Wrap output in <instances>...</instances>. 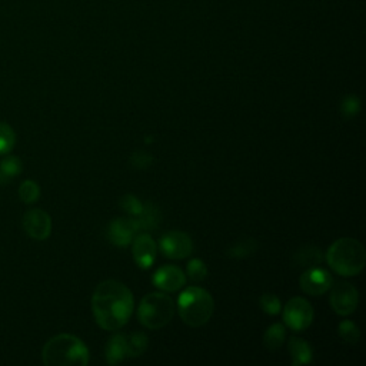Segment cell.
<instances>
[{"mask_svg": "<svg viewBox=\"0 0 366 366\" xmlns=\"http://www.w3.org/2000/svg\"><path fill=\"white\" fill-rule=\"evenodd\" d=\"M134 309L133 295L117 280L99 283L92 297V310L97 325L104 330H117L130 319Z\"/></svg>", "mask_w": 366, "mask_h": 366, "instance_id": "cell-1", "label": "cell"}, {"mask_svg": "<svg viewBox=\"0 0 366 366\" xmlns=\"http://www.w3.org/2000/svg\"><path fill=\"white\" fill-rule=\"evenodd\" d=\"M41 357L47 366H86L89 363V349L79 337L61 333L47 340Z\"/></svg>", "mask_w": 366, "mask_h": 366, "instance_id": "cell-2", "label": "cell"}, {"mask_svg": "<svg viewBox=\"0 0 366 366\" xmlns=\"http://www.w3.org/2000/svg\"><path fill=\"white\" fill-rule=\"evenodd\" d=\"M329 266L340 276L359 274L366 262V252L363 244L352 237L337 239L326 252Z\"/></svg>", "mask_w": 366, "mask_h": 366, "instance_id": "cell-3", "label": "cell"}, {"mask_svg": "<svg viewBox=\"0 0 366 366\" xmlns=\"http://www.w3.org/2000/svg\"><path fill=\"white\" fill-rule=\"evenodd\" d=\"M214 302L212 295L197 286L186 287L177 299V310L182 320L193 327L209 322L213 315Z\"/></svg>", "mask_w": 366, "mask_h": 366, "instance_id": "cell-4", "label": "cell"}, {"mask_svg": "<svg viewBox=\"0 0 366 366\" xmlns=\"http://www.w3.org/2000/svg\"><path fill=\"white\" fill-rule=\"evenodd\" d=\"M174 313L172 297L164 293L153 292L146 295L139 305L137 316L140 323L149 329H160L166 326Z\"/></svg>", "mask_w": 366, "mask_h": 366, "instance_id": "cell-5", "label": "cell"}, {"mask_svg": "<svg viewBox=\"0 0 366 366\" xmlns=\"http://www.w3.org/2000/svg\"><path fill=\"white\" fill-rule=\"evenodd\" d=\"M283 320L295 332L307 329L313 320L312 305L303 297H292L283 309Z\"/></svg>", "mask_w": 366, "mask_h": 366, "instance_id": "cell-6", "label": "cell"}, {"mask_svg": "<svg viewBox=\"0 0 366 366\" xmlns=\"http://www.w3.org/2000/svg\"><path fill=\"white\" fill-rule=\"evenodd\" d=\"M359 302V293L349 282H340L333 286L330 292V306L342 316H347L356 310Z\"/></svg>", "mask_w": 366, "mask_h": 366, "instance_id": "cell-7", "label": "cell"}, {"mask_svg": "<svg viewBox=\"0 0 366 366\" xmlns=\"http://www.w3.org/2000/svg\"><path fill=\"white\" fill-rule=\"evenodd\" d=\"M160 250L170 259H183L192 253L193 243L187 233L180 230H172L162 236L159 242Z\"/></svg>", "mask_w": 366, "mask_h": 366, "instance_id": "cell-8", "label": "cell"}, {"mask_svg": "<svg viewBox=\"0 0 366 366\" xmlns=\"http://www.w3.org/2000/svg\"><path fill=\"white\" fill-rule=\"evenodd\" d=\"M23 229L34 240H46L51 233V219L41 209H30L23 216Z\"/></svg>", "mask_w": 366, "mask_h": 366, "instance_id": "cell-9", "label": "cell"}, {"mask_svg": "<svg viewBox=\"0 0 366 366\" xmlns=\"http://www.w3.org/2000/svg\"><path fill=\"white\" fill-rule=\"evenodd\" d=\"M300 287L310 296H320L332 287V276L322 267H310L300 276Z\"/></svg>", "mask_w": 366, "mask_h": 366, "instance_id": "cell-10", "label": "cell"}, {"mask_svg": "<svg viewBox=\"0 0 366 366\" xmlns=\"http://www.w3.org/2000/svg\"><path fill=\"white\" fill-rule=\"evenodd\" d=\"M137 232H139V226L133 216L117 217L110 222L107 227V237L113 244L119 247H124L132 243Z\"/></svg>", "mask_w": 366, "mask_h": 366, "instance_id": "cell-11", "label": "cell"}, {"mask_svg": "<svg viewBox=\"0 0 366 366\" xmlns=\"http://www.w3.org/2000/svg\"><path fill=\"white\" fill-rule=\"evenodd\" d=\"M157 256V246L149 233L133 237V259L140 269H149Z\"/></svg>", "mask_w": 366, "mask_h": 366, "instance_id": "cell-12", "label": "cell"}, {"mask_svg": "<svg viewBox=\"0 0 366 366\" xmlns=\"http://www.w3.org/2000/svg\"><path fill=\"white\" fill-rule=\"evenodd\" d=\"M152 283L156 287H159L160 290L174 292V290H179L180 287H183V285L186 283V277L179 267L167 264V266L159 267L154 272V274L152 277Z\"/></svg>", "mask_w": 366, "mask_h": 366, "instance_id": "cell-13", "label": "cell"}, {"mask_svg": "<svg viewBox=\"0 0 366 366\" xmlns=\"http://www.w3.org/2000/svg\"><path fill=\"white\" fill-rule=\"evenodd\" d=\"M287 347L292 356V365L299 366V365H307L312 362V356H313L312 347L305 339L292 336L289 339Z\"/></svg>", "mask_w": 366, "mask_h": 366, "instance_id": "cell-14", "label": "cell"}, {"mask_svg": "<svg viewBox=\"0 0 366 366\" xmlns=\"http://www.w3.org/2000/svg\"><path fill=\"white\" fill-rule=\"evenodd\" d=\"M127 356L126 336L117 333L112 336L106 345V360L109 365L120 363Z\"/></svg>", "mask_w": 366, "mask_h": 366, "instance_id": "cell-15", "label": "cell"}, {"mask_svg": "<svg viewBox=\"0 0 366 366\" xmlns=\"http://www.w3.org/2000/svg\"><path fill=\"white\" fill-rule=\"evenodd\" d=\"M134 219L137 222L139 230H153L160 222V212L156 204H153L152 202H146L143 203L142 212L134 216Z\"/></svg>", "mask_w": 366, "mask_h": 366, "instance_id": "cell-16", "label": "cell"}, {"mask_svg": "<svg viewBox=\"0 0 366 366\" xmlns=\"http://www.w3.org/2000/svg\"><path fill=\"white\" fill-rule=\"evenodd\" d=\"M21 169L23 164L17 156L6 154V157L0 162V184L10 183L21 173Z\"/></svg>", "mask_w": 366, "mask_h": 366, "instance_id": "cell-17", "label": "cell"}, {"mask_svg": "<svg viewBox=\"0 0 366 366\" xmlns=\"http://www.w3.org/2000/svg\"><path fill=\"white\" fill-rule=\"evenodd\" d=\"M285 337H286L285 326L282 323H273L267 327V330L263 335V345L269 350L274 352V350L282 347V345L285 342Z\"/></svg>", "mask_w": 366, "mask_h": 366, "instance_id": "cell-18", "label": "cell"}, {"mask_svg": "<svg viewBox=\"0 0 366 366\" xmlns=\"http://www.w3.org/2000/svg\"><path fill=\"white\" fill-rule=\"evenodd\" d=\"M295 260L297 262L299 266L313 267L322 262V253L315 246H305L296 252Z\"/></svg>", "mask_w": 366, "mask_h": 366, "instance_id": "cell-19", "label": "cell"}, {"mask_svg": "<svg viewBox=\"0 0 366 366\" xmlns=\"http://www.w3.org/2000/svg\"><path fill=\"white\" fill-rule=\"evenodd\" d=\"M147 336L143 332H134L129 336H126V347H127V356L136 357L144 353L147 349Z\"/></svg>", "mask_w": 366, "mask_h": 366, "instance_id": "cell-20", "label": "cell"}, {"mask_svg": "<svg viewBox=\"0 0 366 366\" xmlns=\"http://www.w3.org/2000/svg\"><path fill=\"white\" fill-rule=\"evenodd\" d=\"M16 144V133L13 127L6 123L0 122V154H9Z\"/></svg>", "mask_w": 366, "mask_h": 366, "instance_id": "cell-21", "label": "cell"}, {"mask_svg": "<svg viewBox=\"0 0 366 366\" xmlns=\"http://www.w3.org/2000/svg\"><path fill=\"white\" fill-rule=\"evenodd\" d=\"M256 247H257L256 240L252 237H246V239L237 240L234 244H232L227 250V254L230 257H244V256L254 253Z\"/></svg>", "mask_w": 366, "mask_h": 366, "instance_id": "cell-22", "label": "cell"}, {"mask_svg": "<svg viewBox=\"0 0 366 366\" xmlns=\"http://www.w3.org/2000/svg\"><path fill=\"white\" fill-rule=\"evenodd\" d=\"M19 197L26 204H31L40 197V187L34 180H24L19 186Z\"/></svg>", "mask_w": 366, "mask_h": 366, "instance_id": "cell-23", "label": "cell"}, {"mask_svg": "<svg viewBox=\"0 0 366 366\" xmlns=\"http://www.w3.org/2000/svg\"><path fill=\"white\" fill-rule=\"evenodd\" d=\"M339 336L349 345H355L359 342L360 330L352 320H342L337 326Z\"/></svg>", "mask_w": 366, "mask_h": 366, "instance_id": "cell-24", "label": "cell"}, {"mask_svg": "<svg viewBox=\"0 0 366 366\" xmlns=\"http://www.w3.org/2000/svg\"><path fill=\"white\" fill-rule=\"evenodd\" d=\"M340 112L345 117H355L360 112V100L359 97L349 94L340 103Z\"/></svg>", "mask_w": 366, "mask_h": 366, "instance_id": "cell-25", "label": "cell"}, {"mask_svg": "<svg viewBox=\"0 0 366 366\" xmlns=\"http://www.w3.org/2000/svg\"><path fill=\"white\" fill-rule=\"evenodd\" d=\"M119 204H120V207L126 212V213H129L130 216H137L140 212H142V209H143V202H140L136 196H133V194H124L122 199H120V202H119Z\"/></svg>", "mask_w": 366, "mask_h": 366, "instance_id": "cell-26", "label": "cell"}, {"mask_svg": "<svg viewBox=\"0 0 366 366\" xmlns=\"http://www.w3.org/2000/svg\"><path fill=\"white\" fill-rule=\"evenodd\" d=\"M187 274L192 280L194 282H200V280H204L206 276H207V267L206 264L203 263V260L200 259H192L189 263H187Z\"/></svg>", "mask_w": 366, "mask_h": 366, "instance_id": "cell-27", "label": "cell"}, {"mask_svg": "<svg viewBox=\"0 0 366 366\" xmlns=\"http://www.w3.org/2000/svg\"><path fill=\"white\" fill-rule=\"evenodd\" d=\"M259 303H260L262 310L269 313V315H277L282 309V303H280L279 297L276 295H272V293L262 295Z\"/></svg>", "mask_w": 366, "mask_h": 366, "instance_id": "cell-28", "label": "cell"}, {"mask_svg": "<svg viewBox=\"0 0 366 366\" xmlns=\"http://www.w3.org/2000/svg\"><path fill=\"white\" fill-rule=\"evenodd\" d=\"M153 162V157L152 154L143 152V150H139V152H134L132 156H130V164L134 167V169H146L152 164Z\"/></svg>", "mask_w": 366, "mask_h": 366, "instance_id": "cell-29", "label": "cell"}]
</instances>
